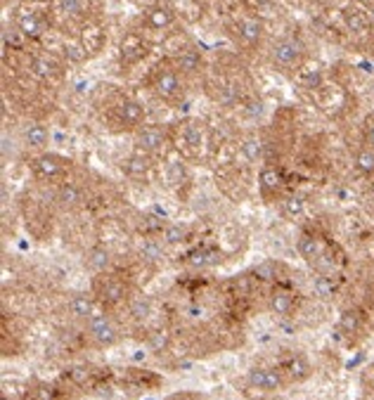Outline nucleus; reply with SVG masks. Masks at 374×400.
Returning a JSON list of instances; mask_svg holds the SVG:
<instances>
[{
  "instance_id": "nucleus-1",
  "label": "nucleus",
  "mask_w": 374,
  "mask_h": 400,
  "mask_svg": "<svg viewBox=\"0 0 374 400\" xmlns=\"http://www.w3.org/2000/svg\"><path fill=\"white\" fill-rule=\"evenodd\" d=\"M92 294H95L97 303L102 308H116L121 303H128L130 298V289L128 284L123 282L121 277L116 275H107V273H99L92 282Z\"/></svg>"
},
{
  "instance_id": "nucleus-2",
  "label": "nucleus",
  "mask_w": 374,
  "mask_h": 400,
  "mask_svg": "<svg viewBox=\"0 0 374 400\" xmlns=\"http://www.w3.org/2000/svg\"><path fill=\"white\" fill-rule=\"evenodd\" d=\"M85 324H88V339L99 348H111L121 341V329H118L114 317L107 315V312H97Z\"/></svg>"
},
{
  "instance_id": "nucleus-3",
  "label": "nucleus",
  "mask_w": 374,
  "mask_h": 400,
  "mask_svg": "<svg viewBox=\"0 0 374 400\" xmlns=\"http://www.w3.org/2000/svg\"><path fill=\"white\" fill-rule=\"evenodd\" d=\"M247 381L251 389L263 393H277L286 386L284 374L279 370H270V367H254V370H249Z\"/></svg>"
},
{
  "instance_id": "nucleus-4",
  "label": "nucleus",
  "mask_w": 374,
  "mask_h": 400,
  "mask_svg": "<svg viewBox=\"0 0 374 400\" xmlns=\"http://www.w3.org/2000/svg\"><path fill=\"white\" fill-rule=\"evenodd\" d=\"M303 60V46L296 39H279L272 46V62L282 69H296Z\"/></svg>"
},
{
  "instance_id": "nucleus-5",
  "label": "nucleus",
  "mask_w": 374,
  "mask_h": 400,
  "mask_svg": "<svg viewBox=\"0 0 374 400\" xmlns=\"http://www.w3.org/2000/svg\"><path fill=\"white\" fill-rule=\"evenodd\" d=\"M152 90L157 92L161 99H176L180 92H183V85H180L176 69L159 67L152 78Z\"/></svg>"
},
{
  "instance_id": "nucleus-6",
  "label": "nucleus",
  "mask_w": 374,
  "mask_h": 400,
  "mask_svg": "<svg viewBox=\"0 0 374 400\" xmlns=\"http://www.w3.org/2000/svg\"><path fill=\"white\" fill-rule=\"evenodd\" d=\"M69 164H71V161L64 159V156L46 152V154H41V156H36V159H34V173L39 178H43V180H55V178L64 176Z\"/></svg>"
},
{
  "instance_id": "nucleus-7",
  "label": "nucleus",
  "mask_w": 374,
  "mask_h": 400,
  "mask_svg": "<svg viewBox=\"0 0 374 400\" xmlns=\"http://www.w3.org/2000/svg\"><path fill=\"white\" fill-rule=\"evenodd\" d=\"M279 372L284 374L286 384H301V381L310 379V374H313V367H310V362H308L305 355L291 353V355H286V360L282 362Z\"/></svg>"
},
{
  "instance_id": "nucleus-8",
  "label": "nucleus",
  "mask_w": 374,
  "mask_h": 400,
  "mask_svg": "<svg viewBox=\"0 0 374 400\" xmlns=\"http://www.w3.org/2000/svg\"><path fill=\"white\" fill-rule=\"evenodd\" d=\"M296 249H298V254H301V258L308 261L310 265H317L327 256L325 242H322L320 237L313 235V233H303L301 237H298Z\"/></svg>"
},
{
  "instance_id": "nucleus-9",
  "label": "nucleus",
  "mask_w": 374,
  "mask_h": 400,
  "mask_svg": "<svg viewBox=\"0 0 374 400\" xmlns=\"http://www.w3.org/2000/svg\"><path fill=\"white\" fill-rule=\"evenodd\" d=\"M135 145L142 154H159L166 147V133L157 126L140 128L138 135H135Z\"/></svg>"
},
{
  "instance_id": "nucleus-10",
  "label": "nucleus",
  "mask_w": 374,
  "mask_h": 400,
  "mask_svg": "<svg viewBox=\"0 0 374 400\" xmlns=\"http://www.w3.org/2000/svg\"><path fill=\"white\" fill-rule=\"evenodd\" d=\"M67 305H69V315L74 317V320H83V322L92 320V317L97 315V308H99L95 294H74Z\"/></svg>"
},
{
  "instance_id": "nucleus-11",
  "label": "nucleus",
  "mask_w": 374,
  "mask_h": 400,
  "mask_svg": "<svg viewBox=\"0 0 374 400\" xmlns=\"http://www.w3.org/2000/svg\"><path fill=\"white\" fill-rule=\"evenodd\" d=\"M282 187H284V178H282V171H279V168H275V166L261 168V173H258V190H261V197L270 202V199L279 197Z\"/></svg>"
},
{
  "instance_id": "nucleus-12",
  "label": "nucleus",
  "mask_w": 374,
  "mask_h": 400,
  "mask_svg": "<svg viewBox=\"0 0 374 400\" xmlns=\"http://www.w3.org/2000/svg\"><path fill=\"white\" fill-rule=\"evenodd\" d=\"M268 308L270 312H275L279 317H286L296 310V294L289 289H282V287H275L268 296Z\"/></svg>"
},
{
  "instance_id": "nucleus-13",
  "label": "nucleus",
  "mask_w": 374,
  "mask_h": 400,
  "mask_svg": "<svg viewBox=\"0 0 374 400\" xmlns=\"http://www.w3.org/2000/svg\"><path fill=\"white\" fill-rule=\"evenodd\" d=\"M123 381L130 386H135V389H142V391H152L161 386V377L149 370H135V367H130V370H123Z\"/></svg>"
},
{
  "instance_id": "nucleus-14",
  "label": "nucleus",
  "mask_w": 374,
  "mask_h": 400,
  "mask_svg": "<svg viewBox=\"0 0 374 400\" xmlns=\"http://www.w3.org/2000/svg\"><path fill=\"white\" fill-rule=\"evenodd\" d=\"M116 116L121 123H126L128 128H135L145 121V107L135 99H123L121 104L116 107Z\"/></svg>"
},
{
  "instance_id": "nucleus-15",
  "label": "nucleus",
  "mask_w": 374,
  "mask_h": 400,
  "mask_svg": "<svg viewBox=\"0 0 374 400\" xmlns=\"http://www.w3.org/2000/svg\"><path fill=\"white\" fill-rule=\"evenodd\" d=\"M187 263L192 268H199V270H204V268H214L218 263H223V256L218 249H211V247H202V249H195V251L187 254Z\"/></svg>"
},
{
  "instance_id": "nucleus-16",
  "label": "nucleus",
  "mask_w": 374,
  "mask_h": 400,
  "mask_svg": "<svg viewBox=\"0 0 374 400\" xmlns=\"http://www.w3.org/2000/svg\"><path fill=\"white\" fill-rule=\"evenodd\" d=\"M17 31H20L24 39H41L46 34V24L34 12H24V15H20V20H17Z\"/></svg>"
},
{
  "instance_id": "nucleus-17",
  "label": "nucleus",
  "mask_w": 374,
  "mask_h": 400,
  "mask_svg": "<svg viewBox=\"0 0 374 400\" xmlns=\"http://www.w3.org/2000/svg\"><path fill=\"white\" fill-rule=\"evenodd\" d=\"M344 24L348 31H353V34H365L367 29H370V15H367L365 10H358V8H348L344 12Z\"/></svg>"
},
{
  "instance_id": "nucleus-18",
  "label": "nucleus",
  "mask_w": 374,
  "mask_h": 400,
  "mask_svg": "<svg viewBox=\"0 0 374 400\" xmlns=\"http://www.w3.org/2000/svg\"><path fill=\"white\" fill-rule=\"evenodd\" d=\"M123 168L130 178H145L149 173V154H142V152H135L130 154L126 161H123Z\"/></svg>"
},
{
  "instance_id": "nucleus-19",
  "label": "nucleus",
  "mask_w": 374,
  "mask_h": 400,
  "mask_svg": "<svg viewBox=\"0 0 374 400\" xmlns=\"http://www.w3.org/2000/svg\"><path fill=\"white\" fill-rule=\"evenodd\" d=\"M57 202L64 206V209H74V206H78L83 202V192H81V187L74 183H62L57 190Z\"/></svg>"
},
{
  "instance_id": "nucleus-20",
  "label": "nucleus",
  "mask_w": 374,
  "mask_h": 400,
  "mask_svg": "<svg viewBox=\"0 0 374 400\" xmlns=\"http://www.w3.org/2000/svg\"><path fill=\"white\" fill-rule=\"evenodd\" d=\"M145 53H147L145 43L138 41L135 36L126 39V41H123V46H121V60L126 62V64H133V62L142 60V57H145Z\"/></svg>"
},
{
  "instance_id": "nucleus-21",
  "label": "nucleus",
  "mask_w": 374,
  "mask_h": 400,
  "mask_svg": "<svg viewBox=\"0 0 374 400\" xmlns=\"http://www.w3.org/2000/svg\"><path fill=\"white\" fill-rule=\"evenodd\" d=\"M176 69H180V74H197L202 69V55L197 50H183L176 57Z\"/></svg>"
},
{
  "instance_id": "nucleus-22",
  "label": "nucleus",
  "mask_w": 374,
  "mask_h": 400,
  "mask_svg": "<svg viewBox=\"0 0 374 400\" xmlns=\"http://www.w3.org/2000/svg\"><path fill=\"white\" fill-rule=\"evenodd\" d=\"M363 329V315L358 310H344L339 317V332L346 336H353Z\"/></svg>"
},
{
  "instance_id": "nucleus-23",
  "label": "nucleus",
  "mask_w": 374,
  "mask_h": 400,
  "mask_svg": "<svg viewBox=\"0 0 374 400\" xmlns=\"http://www.w3.org/2000/svg\"><path fill=\"white\" fill-rule=\"evenodd\" d=\"M85 265L90 268L92 273H104L109 268V251L104 247H95L90 249L88 256H85Z\"/></svg>"
},
{
  "instance_id": "nucleus-24",
  "label": "nucleus",
  "mask_w": 374,
  "mask_h": 400,
  "mask_svg": "<svg viewBox=\"0 0 374 400\" xmlns=\"http://www.w3.org/2000/svg\"><path fill=\"white\" fill-rule=\"evenodd\" d=\"M24 140H27V145H29V147L41 149V147H46V145H48L50 133H48V128H46V126H41V123H31V126H29L27 130H24Z\"/></svg>"
},
{
  "instance_id": "nucleus-25",
  "label": "nucleus",
  "mask_w": 374,
  "mask_h": 400,
  "mask_svg": "<svg viewBox=\"0 0 374 400\" xmlns=\"http://www.w3.org/2000/svg\"><path fill=\"white\" fill-rule=\"evenodd\" d=\"M126 305H128V312L135 317V320H147V317L152 315V301H149L147 296H142V294L130 296Z\"/></svg>"
},
{
  "instance_id": "nucleus-26",
  "label": "nucleus",
  "mask_w": 374,
  "mask_h": 400,
  "mask_svg": "<svg viewBox=\"0 0 374 400\" xmlns=\"http://www.w3.org/2000/svg\"><path fill=\"white\" fill-rule=\"evenodd\" d=\"M240 34H242V39L249 43V46H256V43L261 41V36H263V27H261L258 20L247 17V20L240 22Z\"/></svg>"
},
{
  "instance_id": "nucleus-27",
  "label": "nucleus",
  "mask_w": 374,
  "mask_h": 400,
  "mask_svg": "<svg viewBox=\"0 0 374 400\" xmlns=\"http://www.w3.org/2000/svg\"><path fill=\"white\" fill-rule=\"evenodd\" d=\"M185 240H187V228H185V225L168 223V225H164V230H161V242L168 244V247L183 244Z\"/></svg>"
},
{
  "instance_id": "nucleus-28",
  "label": "nucleus",
  "mask_w": 374,
  "mask_h": 400,
  "mask_svg": "<svg viewBox=\"0 0 374 400\" xmlns=\"http://www.w3.org/2000/svg\"><path fill=\"white\" fill-rule=\"evenodd\" d=\"M164 258V244L157 240H145L140 247V261L142 263H159Z\"/></svg>"
},
{
  "instance_id": "nucleus-29",
  "label": "nucleus",
  "mask_w": 374,
  "mask_h": 400,
  "mask_svg": "<svg viewBox=\"0 0 374 400\" xmlns=\"http://www.w3.org/2000/svg\"><path fill=\"white\" fill-rule=\"evenodd\" d=\"M313 291H315V296H320V298L336 296V282H334L332 275H329V273L317 275V277L313 280Z\"/></svg>"
},
{
  "instance_id": "nucleus-30",
  "label": "nucleus",
  "mask_w": 374,
  "mask_h": 400,
  "mask_svg": "<svg viewBox=\"0 0 374 400\" xmlns=\"http://www.w3.org/2000/svg\"><path fill=\"white\" fill-rule=\"evenodd\" d=\"M147 24L152 29H166L173 24V12L168 8H161V5H157V8H152L147 12Z\"/></svg>"
},
{
  "instance_id": "nucleus-31",
  "label": "nucleus",
  "mask_w": 374,
  "mask_h": 400,
  "mask_svg": "<svg viewBox=\"0 0 374 400\" xmlns=\"http://www.w3.org/2000/svg\"><path fill=\"white\" fill-rule=\"evenodd\" d=\"M251 275H254V280H258V282H275L279 277V263H275V261H263V263H258L254 268Z\"/></svg>"
},
{
  "instance_id": "nucleus-32",
  "label": "nucleus",
  "mask_w": 374,
  "mask_h": 400,
  "mask_svg": "<svg viewBox=\"0 0 374 400\" xmlns=\"http://www.w3.org/2000/svg\"><path fill=\"white\" fill-rule=\"evenodd\" d=\"M353 164L360 173H363V176H374V149L372 147L358 149V152H355Z\"/></svg>"
},
{
  "instance_id": "nucleus-33",
  "label": "nucleus",
  "mask_w": 374,
  "mask_h": 400,
  "mask_svg": "<svg viewBox=\"0 0 374 400\" xmlns=\"http://www.w3.org/2000/svg\"><path fill=\"white\" fill-rule=\"evenodd\" d=\"M55 8L64 17H81L85 15V0H55Z\"/></svg>"
},
{
  "instance_id": "nucleus-34",
  "label": "nucleus",
  "mask_w": 374,
  "mask_h": 400,
  "mask_svg": "<svg viewBox=\"0 0 374 400\" xmlns=\"http://www.w3.org/2000/svg\"><path fill=\"white\" fill-rule=\"evenodd\" d=\"M183 140H185V145L190 147V149H199V147H202V142H204L202 123H197V121L187 123L185 130H183Z\"/></svg>"
},
{
  "instance_id": "nucleus-35",
  "label": "nucleus",
  "mask_w": 374,
  "mask_h": 400,
  "mask_svg": "<svg viewBox=\"0 0 374 400\" xmlns=\"http://www.w3.org/2000/svg\"><path fill=\"white\" fill-rule=\"evenodd\" d=\"M282 214L286 218H294V216H301L303 214V209H305V202H303V197L301 195H289L286 199H282Z\"/></svg>"
},
{
  "instance_id": "nucleus-36",
  "label": "nucleus",
  "mask_w": 374,
  "mask_h": 400,
  "mask_svg": "<svg viewBox=\"0 0 374 400\" xmlns=\"http://www.w3.org/2000/svg\"><path fill=\"white\" fill-rule=\"evenodd\" d=\"M31 74L39 78H53L57 71H55V64L48 57H36L31 62Z\"/></svg>"
},
{
  "instance_id": "nucleus-37",
  "label": "nucleus",
  "mask_w": 374,
  "mask_h": 400,
  "mask_svg": "<svg viewBox=\"0 0 374 400\" xmlns=\"http://www.w3.org/2000/svg\"><path fill=\"white\" fill-rule=\"evenodd\" d=\"M166 178H168V183H171V185L183 183V180L187 178L183 161H168V164H166Z\"/></svg>"
},
{
  "instance_id": "nucleus-38",
  "label": "nucleus",
  "mask_w": 374,
  "mask_h": 400,
  "mask_svg": "<svg viewBox=\"0 0 374 400\" xmlns=\"http://www.w3.org/2000/svg\"><path fill=\"white\" fill-rule=\"evenodd\" d=\"M102 43H104V36L99 34L97 29H88V31L83 34V43H81V46L85 48V53H97Z\"/></svg>"
},
{
  "instance_id": "nucleus-39",
  "label": "nucleus",
  "mask_w": 374,
  "mask_h": 400,
  "mask_svg": "<svg viewBox=\"0 0 374 400\" xmlns=\"http://www.w3.org/2000/svg\"><path fill=\"white\" fill-rule=\"evenodd\" d=\"M147 343H149V348H152L154 353H161V351H166V348L171 346V336L159 329V332H152L147 336Z\"/></svg>"
},
{
  "instance_id": "nucleus-40",
  "label": "nucleus",
  "mask_w": 374,
  "mask_h": 400,
  "mask_svg": "<svg viewBox=\"0 0 374 400\" xmlns=\"http://www.w3.org/2000/svg\"><path fill=\"white\" fill-rule=\"evenodd\" d=\"M242 152H244V156L249 161L261 159V142L256 140V137H247V140L242 142Z\"/></svg>"
},
{
  "instance_id": "nucleus-41",
  "label": "nucleus",
  "mask_w": 374,
  "mask_h": 400,
  "mask_svg": "<svg viewBox=\"0 0 374 400\" xmlns=\"http://www.w3.org/2000/svg\"><path fill=\"white\" fill-rule=\"evenodd\" d=\"M320 81H322V74L317 71V69H303L301 71V83L305 88H317Z\"/></svg>"
},
{
  "instance_id": "nucleus-42",
  "label": "nucleus",
  "mask_w": 374,
  "mask_h": 400,
  "mask_svg": "<svg viewBox=\"0 0 374 400\" xmlns=\"http://www.w3.org/2000/svg\"><path fill=\"white\" fill-rule=\"evenodd\" d=\"M64 55H67V60H71V62H83L88 57V53H85L83 46H64Z\"/></svg>"
},
{
  "instance_id": "nucleus-43",
  "label": "nucleus",
  "mask_w": 374,
  "mask_h": 400,
  "mask_svg": "<svg viewBox=\"0 0 374 400\" xmlns=\"http://www.w3.org/2000/svg\"><path fill=\"white\" fill-rule=\"evenodd\" d=\"M166 400H204V396H202V393H195V391H180V393L168 396Z\"/></svg>"
},
{
  "instance_id": "nucleus-44",
  "label": "nucleus",
  "mask_w": 374,
  "mask_h": 400,
  "mask_svg": "<svg viewBox=\"0 0 374 400\" xmlns=\"http://www.w3.org/2000/svg\"><path fill=\"white\" fill-rule=\"evenodd\" d=\"M261 114H263V104H261V102L249 104V116H261Z\"/></svg>"
},
{
  "instance_id": "nucleus-45",
  "label": "nucleus",
  "mask_w": 374,
  "mask_h": 400,
  "mask_svg": "<svg viewBox=\"0 0 374 400\" xmlns=\"http://www.w3.org/2000/svg\"><path fill=\"white\" fill-rule=\"evenodd\" d=\"M367 147L374 149V123L370 126V130H367Z\"/></svg>"
},
{
  "instance_id": "nucleus-46",
  "label": "nucleus",
  "mask_w": 374,
  "mask_h": 400,
  "mask_svg": "<svg viewBox=\"0 0 374 400\" xmlns=\"http://www.w3.org/2000/svg\"><path fill=\"white\" fill-rule=\"evenodd\" d=\"M332 3H334V0H332Z\"/></svg>"
}]
</instances>
